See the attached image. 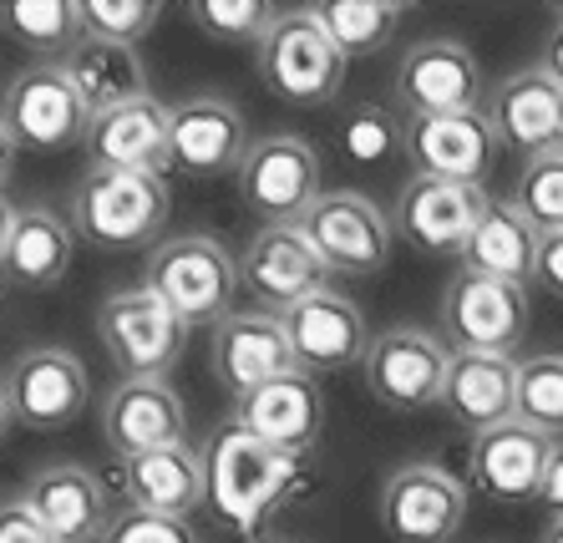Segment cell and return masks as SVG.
I'll return each mask as SVG.
<instances>
[{
  "mask_svg": "<svg viewBox=\"0 0 563 543\" xmlns=\"http://www.w3.org/2000/svg\"><path fill=\"white\" fill-rule=\"evenodd\" d=\"M0 543H56V533L41 523V513L26 498H5L0 503Z\"/></svg>",
  "mask_w": 563,
  "mask_h": 543,
  "instance_id": "39",
  "label": "cell"
},
{
  "mask_svg": "<svg viewBox=\"0 0 563 543\" xmlns=\"http://www.w3.org/2000/svg\"><path fill=\"white\" fill-rule=\"evenodd\" d=\"M305 234H310L314 254L325 259L330 275L345 279H376L380 269L391 265V213H380L376 199L341 188V193H320L314 209L300 219Z\"/></svg>",
  "mask_w": 563,
  "mask_h": 543,
  "instance_id": "7",
  "label": "cell"
},
{
  "mask_svg": "<svg viewBox=\"0 0 563 543\" xmlns=\"http://www.w3.org/2000/svg\"><path fill=\"white\" fill-rule=\"evenodd\" d=\"M0 118L11 137L31 153H62L71 143H87L92 133V107L81 102L77 81L66 77L62 62L26 67L0 97Z\"/></svg>",
  "mask_w": 563,
  "mask_h": 543,
  "instance_id": "9",
  "label": "cell"
},
{
  "mask_svg": "<svg viewBox=\"0 0 563 543\" xmlns=\"http://www.w3.org/2000/svg\"><path fill=\"white\" fill-rule=\"evenodd\" d=\"M366 391L391 411H427L442 407L446 372H452V345L421 325H391L366 351Z\"/></svg>",
  "mask_w": 563,
  "mask_h": 543,
  "instance_id": "10",
  "label": "cell"
},
{
  "mask_svg": "<svg viewBox=\"0 0 563 543\" xmlns=\"http://www.w3.org/2000/svg\"><path fill=\"white\" fill-rule=\"evenodd\" d=\"M487 203H493V193L483 184H446V178L411 173L391 203V229L417 254H457L462 259Z\"/></svg>",
  "mask_w": 563,
  "mask_h": 543,
  "instance_id": "14",
  "label": "cell"
},
{
  "mask_svg": "<svg viewBox=\"0 0 563 543\" xmlns=\"http://www.w3.org/2000/svg\"><path fill=\"white\" fill-rule=\"evenodd\" d=\"M310 11L320 15V26L330 31L345 62L376 56L396 36V26L407 21V5H391V0H320Z\"/></svg>",
  "mask_w": 563,
  "mask_h": 543,
  "instance_id": "31",
  "label": "cell"
},
{
  "mask_svg": "<svg viewBox=\"0 0 563 543\" xmlns=\"http://www.w3.org/2000/svg\"><path fill=\"white\" fill-rule=\"evenodd\" d=\"M184 21H194L209 41H229V46H260L264 31L279 21L269 0H188Z\"/></svg>",
  "mask_w": 563,
  "mask_h": 543,
  "instance_id": "34",
  "label": "cell"
},
{
  "mask_svg": "<svg viewBox=\"0 0 563 543\" xmlns=\"http://www.w3.org/2000/svg\"><path fill=\"white\" fill-rule=\"evenodd\" d=\"M538 254H543V234L512 199H493L483 213V224L472 229L467 250H462V269L487 279H508L523 285L538 279Z\"/></svg>",
  "mask_w": 563,
  "mask_h": 543,
  "instance_id": "28",
  "label": "cell"
},
{
  "mask_svg": "<svg viewBox=\"0 0 563 543\" xmlns=\"http://www.w3.org/2000/svg\"><path fill=\"white\" fill-rule=\"evenodd\" d=\"M173 213L163 173L87 168L71 188V229L97 250H157Z\"/></svg>",
  "mask_w": 563,
  "mask_h": 543,
  "instance_id": "2",
  "label": "cell"
},
{
  "mask_svg": "<svg viewBox=\"0 0 563 543\" xmlns=\"http://www.w3.org/2000/svg\"><path fill=\"white\" fill-rule=\"evenodd\" d=\"M239 199L264 224H300L320 199V153L295 133H269L250 143L234 173Z\"/></svg>",
  "mask_w": 563,
  "mask_h": 543,
  "instance_id": "8",
  "label": "cell"
},
{
  "mask_svg": "<svg viewBox=\"0 0 563 543\" xmlns=\"http://www.w3.org/2000/svg\"><path fill=\"white\" fill-rule=\"evenodd\" d=\"M518 422L563 442V356H528L518 361Z\"/></svg>",
  "mask_w": 563,
  "mask_h": 543,
  "instance_id": "33",
  "label": "cell"
},
{
  "mask_svg": "<svg viewBox=\"0 0 563 543\" xmlns=\"http://www.w3.org/2000/svg\"><path fill=\"white\" fill-rule=\"evenodd\" d=\"M15 158H21V143H15L11 128H5V118H0V193H5V184H11Z\"/></svg>",
  "mask_w": 563,
  "mask_h": 543,
  "instance_id": "42",
  "label": "cell"
},
{
  "mask_svg": "<svg viewBox=\"0 0 563 543\" xmlns=\"http://www.w3.org/2000/svg\"><path fill=\"white\" fill-rule=\"evenodd\" d=\"M168 128L173 107L157 97H137L92 118L87 158L92 168H132V173H168Z\"/></svg>",
  "mask_w": 563,
  "mask_h": 543,
  "instance_id": "26",
  "label": "cell"
},
{
  "mask_svg": "<svg viewBox=\"0 0 563 543\" xmlns=\"http://www.w3.org/2000/svg\"><path fill=\"white\" fill-rule=\"evenodd\" d=\"M209 361H213V381L234 401L269 386L275 376L300 372L295 366V345L285 335V320L269 315V310H229L209 335Z\"/></svg>",
  "mask_w": 563,
  "mask_h": 543,
  "instance_id": "16",
  "label": "cell"
},
{
  "mask_svg": "<svg viewBox=\"0 0 563 543\" xmlns=\"http://www.w3.org/2000/svg\"><path fill=\"white\" fill-rule=\"evenodd\" d=\"M11 426H15V411H11V397H5V381H0V442L11 437Z\"/></svg>",
  "mask_w": 563,
  "mask_h": 543,
  "instance_id": "45",
  "label": "cell"
},
{
  "mask_svg": "<svg viewBox=\"0 0 563 543\" xmlns=\"http://www.w3.org/2000/svg\"><path fill=\"white\" fill-rule=\"evenodd\" d=\"M118 483L128 508L153 518H194L198 508L209 503L203 447H194V442L157 447V452H143V457H122Z\"/></svg>",
  "mask_w": 563,
  "mask_h": 543,
  "instance_id": "23",
  "label": "cell"
},
{
  "mask_svg": "<svg viewBox=\"0 0 563 543\" xmlns=\"http://www.w3.org/2000/svg\"><path fill=\"white\" fill-rule=\"evenodd\" d=\"M71 254H77V229L66 224L56 209H31L15 213V229H11V244H5V279L21 285V290H52L62 285L66 269H71Z\"/></svg>",
  "mask_w": 563,
  "mask_h": 543,
  "instance_id": "29",
  "label": "cell"
},
{
  "mask_svg": "<svg viewBox=\"0 0 563 543\" xmlns=\"http://www.w3.org/2000/svg\"><path fill=\"white\" fill-rule=\"evenodd\" d=\"M543 67L563 81V21H553V36H549V52H543Z\"/></svg>",
  "mask_w": 563,
  "mask_h": 543,
  "instance_id": "43",
  "label": "cell"
},
{
  "mask_svg": "<svg viewBox=\"0 0 563 543\" xmlns=\"http://www.w3.org/2000/svg\"><path fill=\"white\" fill-rule=\"evenodd\" d=\"M102 543H198V533L188 518H153V513L128 508V513L112 518V529H107Z\"/></svg>",
  "mask_w": 563,
  "mask_h": 543,
  "instance_id": "38",
  "label": "cell"
},
{
  "mask_svg": "<svg viewBox=\"0 0 563 543\" xmlns=\"http://www.w3.org/2000/svg\"><path fill=\"white\" fill-rule=\"evenodd\" d=\"M157 15H163V5H153V0H81L87 36L122 41V46H137L157 26Z\"/></svg>",
  "mask_w": 563,
  "mask_h": 543,
  "instance_id": "37",
  "label": "cell"
},
{
  "mask_svg": "<svg viewBox=\"0 0 563 543\" xmlns=\"http://www.w3.org/2000/svg\"><path fill=\"white\" fill-rule=\"evenodd\" d=\"M254 62H260L264 87L289 107L335 102L345 87V67H351L310 5L279 11V21L264 31V41L254 46Z\"/></svg>",
  "mask_w": 563,
  "mask_h": 543,
  "instance_id": "4",
  "label": "cell"
},
{
  "mask_svg": "<svg viewBox=\"0 0 563 543\" xmlns=\"http://www.w3.org/2000/svg\"><path fill=\"white\" fill-rule=\"evenodd\" d=\"M467 523V483L442 463H401L380 483V529L396 543H452Z\"/></svg>",
  "mask_w": 563,
  "mask_h": 543,
  "instance_id": "11",
  "label": "cell"
},
{
  "mask_svg": "<svg viewBox=\"0 0 563 543\" xmlns=\"http://www.w3.org/2000/svg\"><path fill=\"white\" fill-rule=\"evenodd\" d=\"M553 457V437L533 432L528 422H503L493 432H477L467 447L472 488L487 492L493 503H533L543 492V473Z\"/></svg>",
  "mask_w": 563,
  "mask_h": 543,
  "instance_id": "21",
  "label": "cell"
},
{
  "mask_svg": "<svg viewBox=\"0 0 563 543\" xmlns=\"http://www.w3.org/2000/svg\"><path fill=\"white\" fill-rule=\"evenodd\" d=\"M0 26L11 31L21 46L41 56H62L87 36L81 26V0H11V5H0Z\"/></svg>",
  "mask_w": 563,
  "mask_h": 543,
  "instance_id": "32",
  "label": "cell"
},
{
  "mask_svg": "<svg viewBox=\"0 0 563 543\" xmlns=\"http://www.w3.org/2000/svg\"><path fill=\"white\" fill-rule=\"evenodd\" d=\"M477 97H483V71L457 36H421L396 62L391 107L407 118L477 112Z\"/></svg>",
  "mask_w": 563,
  "mask_h": 543,
  "instance_id": "12",
  "label": "cell"
},
{
  "mask_svg": "<svg viewBox=\"0 0 563 543\" xmlns=\"http://www.w3.org/2000/svg\"><path fill=\"white\" fill-rule=\"evenodd\" d=\"M538 285L563 300V229L543 239V254H538Z\"/></svg>",
  "mask_w": 563,
  "mask_h": 543,
  "instance_id": "40",
  "label": "cell"
},
{
  "mask_svg": "<svg viewBox=\"0 0 563 543\" xmlns=\"http://www.w3.org/2000/svg\"><path fill=\"white\" fill-rule=\"evenodd\" d=\"M538 503L549 508L553 518H563V442H553V457H549V473H543V492Z\"/></svg>",
  "mask_w": 563,
  "mask_h": 543,
  "instance_id": "41",
  "label": "cell"
},
{
  "mask_svg": "<svg viewBox=\"0 0 563 543\" xmlns=\"http://www.w3.org/2000/svg\"><path fill=\"white\" fill-rule=\"evenodd\" d=\"M250 153V128L229 97H188L173 102V128H168V173L184 178H219V173H239Z\"/></svg>",
  "mask_w": 563,
  "mask_h": 543,
  "instance_id": "18",
  "label": "cell"
},
{
  "mask_svg": "<svg viewBox=\"0 0 563 543\" xmlns=\"http://www.w3.org/2000/svg\"><path fill=\"white\" fill-rule=\"evenodd\" d=\"M239 279L254 295V310L289 315V310L325 290V259L314 254L305 224H260L239 254Z\"/></svg>",
  "mask_w": 563,
  "mask_h": 543,
  "instance_id": "13",
  "label": "cell"
},
{
  "mask_svg": "<svg viewBox=\"0 0 563 543\" xmlns=\"http://www.w3.org/2000/svg\"><path fill=\"white\" fill-rule=\"evenodd\" d=\"M279 320H285V335L295 345V366L300 372L314 376V372H341V366H366L371 331L351 295L325 285L320 295L300 300V306Z\"/></svg>",
  "mask_w": 563,
  "mask_h": 543,
  "instance_id": "22",
  "label": "cell"
},
{
  "mask_svg": "<svg viewBox=\"0 0 563 543\" xmlns=\"http://www.w3.org/2000/svg\"><path fill=\"white\" fill-rule=\"evenodd\" d=\"M66 77L77 81L81 102L92 107V118L112 112V107H128L147 92V67L137 46H122V41H102V36H81L71 52H66Z\"/></svg>",
  "mask_w": 563,
  "mask_h": 543,
  "instance_id": "30",
  "label": "cell"
},
{
  "mask_svg": "<svg viewBox=\"0 0 563 543\" xmlns=\"http://www.w3.org/2000/svg\"><path fill=\"white\" fill-rule=\"evenodd\" d=\"M203 473H209V508L239 533H260L279 508L310 488L305 452L275 447L239 422L213 426V437L203 442Z\"/></svg>",
  "mask_w": 563,
  "mask_h": 543,
  "instance_id": "1",
  "label": "cell"
},
{
  "mask_svg": "<svg viewBox=\"0 0 563 543\" xmlns=\"http://www.w3.org/2000/svg\"><path fill=\"white\" fill-rule=\"evenodd\" d=\"M41 513V523L56 533V543H102L112 529V508H107V488L92 467L81 463H46L26 477L21 492Z\"/></svg>",
  "mask_w": 563,
  "mask_h": 543,
  "instance_id": "24",
  "label": "cell"
},
{
  "mask_svg": "<svg viewBox=\"0 0 563 543\" xmlns=\"http://www.w3.org/2000/svg\"><path fill=\"white\" fill-rule=\"evenodd\" d=\"M97 422H102V437L118 457H143V452L188 442V407L168 376H153V381L128 376L122 386H112Z\"/></svg>",
  "mask_w": 563,
  "mask_h": 543,
  "instance_id": "19",
  "label": "cell"
},
{
  "mask_svg": "<svg viewBox=\"0 0 563 543\" xmlns=\"http://www.w3.org/2000/svg\"><path fill=\"white\" fill-rule=\"evenodd\" d=\"M543 543H563V518H553L549 529H543Z\"/></svg>",
  "mask_w": 563,
  "mask_h": 543,
  "instance_id": "46",
  "label": "cell"
},
{
  "mask_svg": "<svg viewBox=\"0 0 563 543\" xmlns=\"http://www.w3.org/2000/svg\"><path fill=\"white\" fill-rule=\"evenodd\" d=\"M512 203L538 224V234L549 239L563 229V147L559 153H543V158H528L518 184H512Z\"/></svg>",
  "mask_w": 563,
  "mask_h": 543,
  "instance_id": "35",
  "label": "cell"
},
{
  "mask_svg": "<svg viewBox=\"0 0 563 543\" xmlns=\"http://www.w3.org/2000/svg\"><path fill=\"white\" fill-rule=\"evenodd\" d=\"M498 133L487 112H442V118H407V158L421 178L446 184H483L498 163Z\"/></svg>",
  "mask_w": 563,
  "mask_h": 543,
  "instance_id": "20",
  "label": "cell"
},
{
  "mask_svg": "<svg viewBox=\"0 0 563 543\" xmlns=\"http://www.w3.org/2000/svg\"><path fill=\"white\" fill-rule=\"evenodd\" d=\"M5 397H11L15 422L36 426V432H56V426H71L87 411L92 376H87L77 351H66V345H31L5 372Z\"/></svg>",
  "mask_w": 563,
  "mask_h": 543,
  "instance_id": "15",
  "label": "cell"
},
{
  "mask_svg": "<svg viewBox=\"0 0 563 543\" xmlns=\"http://www.w3.org/2000/svg\"><path fill=\"white\" fill-rule=\"evenodd\" d=\"M442 407L457 426H467L472 437L512 422V417H518V361L512 356H477V351H452Z\"/></svg>",
  "mask_w": 563,
  "mask_h": 543,
  "instance_id": "27",
  "label": "cell"
},
{
  "mask_svg": "<svg viewBox=\"0 0 563 543\" xmlns=\"http://www.w3.org/2000/svg\"><path fill=\"white\" fill-rule=\"evenodd\" d=\"M553 21H563V5H553Z\"/></svg>",
  "mask_w": 563,
  "mask_h": 543,
  "instance_id": "47",
  "label": "cell"
},
{
  "mask_svg": "<svg viewBox=\"0 0 563 543\" xmlns=\"http://www.w3.org/2000/svg\"><path fill=\"white\" fill-rule=\"evenodd\" d=\"M143 285L184 320L188 331L194 325H219L234 306V295L244 290L239 259L213 234H173L157 250H147Z\"/></svg>",
  "mask_w": 563,
  "mask_h": 543,
  "instance_id": "3",
  "label": "cell"
},
{
  "mask_svg": "<svg viewBox=\"0 0 563 543\" xmlns=\"http://www.w3.org/2000/svg\"><path fill=\"white\" fill-rule=\"evenodd\" d=\"M234 422L250 426L254 437L275 442V447L310 457L314 442H320V426H325L320 381H314L310 372L275 376L269 386H260V391H250L244 401H234Z\"/></svg>",
  "mask_w": 563,
  "mask_h": 543,
  "instance_id": "25",
  "label": "cell"
},
{
  "mask_svg": "<svg viewBox=\"0 0 563 543\" xmlns=\"http://www.w3.org/2000/svg\"><path fill=\"white\" fill-rule=\"evenodd\" d=\"M442 341L452 351H477V356H512L528 335V290L508 279L467 275L446 279L442 290Z\"/></svg>",
  "mask_w": 563,
  "mask_h": 543,
  "instance_id": "6",
  "label": "cell"
},
{
  "mask_svg": "<svg viewBox=\"0 0 563 543\" xmlns=\"http://www.w3.org/2000/svg\"><path fill=\"white\" fill-rule=\"evenodd\" d=\"M15 203L5 199V193H0V259H5V244H11V229H15Z\"/></svg>",
  "mask_w": 563,
  "mask_h": 543,
  "instance_id": "44",
  "label": "cell"
},
{
  "mask_svg": "<svg viewBox=\"0 0 563 543\" xmlns=\"http://www.w3.org/2000/svg\"><path fill=\"white\" fill-rule=\"evenodd\" d=\"M97 341H102V351L128 376L153 381V376H168L184 361L188 325L147 285H132V290H112L102 300V310H97Z\"/></svg>",
  "mask_w": 563,
  "mask_h": 543,
  "instance_id": "5",
  "label": "cell"
},
{
  "mask_svg": "<svg viewBox=\"0 0 563 543\" xmlns=\"http://www.w3.org/2000/svg\"><path fill=\"white\" fill-rule=\"evenodd\" d=\"M487 122L498 133L503 147H512L518 158H543L563 147V81L553 77L543 62L518 67L493 87L487 97Z\"/></svg>",
  "mask_w": 563,
  "mask_h": 543,
  "instance_id": "17",
  "label": "cell"
},
{
  "mask_svg": "<svg viewBox=\"0 0 563 543\" xmlns=\"http://www.w3.org/2000/svg\"><path fill=\"white\" fill-rule=\"evenodd\" d=\"M341 147L351 163H380L391 158V147H407V122L386 102H361L341 122Z\"/></svg>",
  "mask_w": 563,
  "mask_h": 543,
  "instance_id": "36",
  "label": "cell"
}]
</instances>
